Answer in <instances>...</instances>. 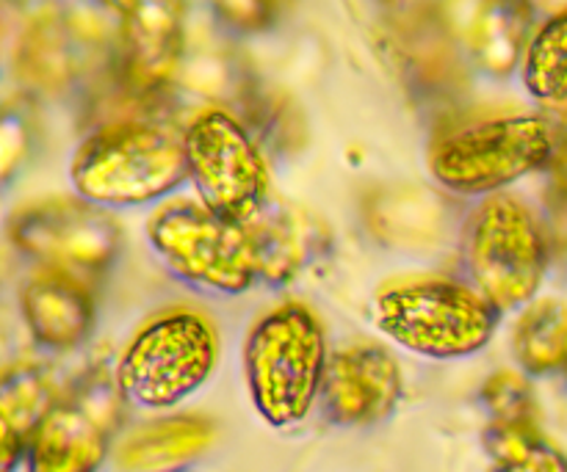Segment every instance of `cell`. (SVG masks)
Masks as SVG:
<instances>
[{
	"label": "cell",
	"mask_w": 567,
	"mask_h": 472,
	"mask_svg": "<svg viewBox=\"0 0 567 472\" xmlns=\"http://www.w3.org/2000/svg\"><path fill=\"white\" fill-rule=\"evenodd\" d=\"M188 177L183 138L150 122H114L75 149L70 180L97 208H131L175 191Z\"/></svg>",
	"instance_id": "1"
},
{
	"label": "cell",
	"mask_w": 567,
	"mask_h": 472,
	"mask_svg": "<svg viewBox=\"0 0 567 472\" xmlns=\"http://www.w3.org/2000/svg\"><path fill=\"white\" fill-rule=\"evenodd\" d=\"M249 398L275 429L308 418L327 374V343L319 318L302 304H282L252 326L244 346Z\"/></svg>",
	"instance_id": "2"
},
{
	"label": "cell",
	"mask_w": 567,
	"mask_h": 472,
	"mask_svg": "<svg viewBox=\"0 0 567 472\" xmlns=\"http://www.w3.org/2000/svg\"><path fill=\"white\" fill-rule=\"evenodd\" d=\"M374 321L408 352L430 359H463L491 343L498 310L463 282L415 280L377 293Z\"/></svg>",
	"instance_id": "3"
},
{
	"label": "cell",
	"mask_w": 567,
	"mask_h": 472,
	"mask_svg": "<svg viewBox=\"0 0 567 472\" xmlns=\"http://www.w3.org/2000/svg\"><path fill=\"white\" fill-rule=\"evenodd\" d=\"M219 354L208 318L188 310L158 315L127 343L116 368V390L144 409H169L208 381Z\"/></svg>",
	"instance_id": "4"
},
{
	"label": "cell",
	"mask_w": 567,
	"mask_h": 472,
	"mask_svg": "<svg viewBox=\"0 0 567 472\" xmlns=\"http://www.w3.org/2000/svg\"><path fill=\"white\" fill-rule=\"evenodd\" d=\"M554 127L543 116H502L443 136L430 153V171L454 193H493L551 166Z\"/></svg>",
	"instance_id": "5"
},
{
	"label": "cell",
	"mask_w": 567,
	"mask_h": 472,
	"mask_svg": "<svg viewBox=\"0 0 567 472\" xmlns=\"http://www.w3.org/2000/svg\"><path fill=\"white\" fill-rule=\"evenodd\" d=\"M147 235L166 269L188 285L236 296L258 282L247 227L205 204H169L150 219Z\"/></svg>",
	"instance_id": "6"
},
{
	"label": "cell",
	"mask_w": 567,
	"mask_h": 472,
	"mask_svg": "<svg viewBox=\"0 0 567 472\" xmlns=\"http://www.w3.org/2000/svg\"><path fill=\"white\" fill-rule=\"evenodd\" d=\"M468 269L474 285L498 313L535 298L546 274V238L532 210L513 197H493L468 227Z\"/></svg>",
	"instance_id": "7"
},
{
	"label": "cell",
	"mask_w": 567,
	"mask_h": 472,
	"mask_svg": "<svg viewBox=\"0 0 567 472\" xmlns=\"http://www.w3.org/2000/svg\"><path fill=\"white\" fill-rule=\"evenodd\" d=\"M188 177L210 213L247 224L269 202L264 155L244 125L225 111H205L183 133Z\"/></svg>",
	"instance_id": "8"
},
{
	"label": "cell",
	"mask_w": 567,
	"mask_h": 472,
	"mask_svg": "<svg viewBox=\"0 0 567 472\" xmlns=\"http://www.w3.org/2000/svg\"><path fill=\"white\" fill-rule=\"evenodd\" d=\"M116 392L89 381L70 396L50 401L28 434L25 470L97 472L103 468L116 423Z\"/></svg>",
	"instance_id": "9"
},
{
	"label": "cell",
	"mask_w": 567,
	"mask_h": 472,
	"mask_svg": "<svg viewBox=\"0 0 567 472\" xmlns=\"http://www.w3.org/2000/svg\"><path fill=\"white\" fill-rule=\"evenodd\" d=\"M20 252L44 269L92 271L114 260L120 230L103 208L89 202L55 199L25 208L14 216L9 230Z\"/></svg>",
	"instance_id": "10"
},
{
	"label": "cell",
	"mask_w": 567,
	"mask_h": 472,
	"mask_svg": "<svg viewBox=\"0 0 567 472\" xmlns=\"http://www.w3.org/2000/svg\"><path fill=\"white\" fill-rule=\"evenodd\" d=\"M402 398V370L382 346H352L327 363L321 403L336 426L363 429L391 418Z\"/></svg>",
	"instance_id": "11"
},
{
	"label": "cell",
	"mask_w": 567,
	"mask_h": 472,
	"mask_svg": "<svg viewBox=\"0 0 567 472\" xmlns=\"http://www.w3.org/2000/svg\"><path fill=\"white\" fill-rule=\"evenodd\" d=\"M120 14L127 72L158 88L177 72L186 48V0H100Z\"/></svg>",
	"instance_id": "12"
},
{
	"label": "cell",
	"mask_w": 567,
	"mask_h": 472,
	"mask_svg": "<svg viewBox=\"0 0 567 472\" xmlns=\"http://www.w3.org/2000/svg\"><path fill=\"white\" fill-rule=\"evenodd\" d=\"M22 318L33 340L53 352L81 346L92 332L94 302L75 274L42 269L22 287Z\"/></svg>",
	"instance_id": "13"
},
{
	"label": "cell",
	"mask_w": 567,
	"mask_h": 472,
	"mask_svg": "<svg viewBox=\"0 0 567 472\" xmlns=\"http://www.w3.org/2000/svg\"><path fill=\"white\" fill-rule=\"evenodd\" d=\"M214 440V429L199 418H166L138 429L120 451L125 472H175L186 468Z\"/></svg>",
	"instance_id": "14"
},
{
	"label": "cell",
	"mask_w": 567,
	"mask_h": 472,
	"mask_svg": "<svg viewBox=\"0 0 567 472\" xmlns=\"http://www.w3.org/2000/svg\"><path fill=\"white\" fill-rule=\"evenodd\" d=\"M244 227L252 243L258 280L266 285H286L305 269L310 258V232L291 210L271 208L266 202V208Z\"/></svg>",
	"instance_id": "15"
},
{
	"label": "cell",
	"mask_w": 567,
	"mask_h": 472,
	"mask_svg": "<svg viewBox=\"0 0 567 472\" xmlns=\"http://www.w3.org/2000/svg\"><path fill=\"white\" fill-rule=\"evenodd\" d=\"M532 42V0H482L474 22V55L491 75L504 77L524 64Z\"/></svg>",
	"instance_id": "16"
},
{
	"label": "cell",
	"mask_w": 567,
	"mask_h": 472,
	"mask_svg": "<svg viewBox=\"0 0 567 472\" xmlns=\"http://www.w3.org/2000/svg\"><path fill=\"white\" fill-rule=\"evenodd\" d=\"M42 396L44 385L37 370L17 368L0 376V472L25 464L28 434L50 407Z\"/></svg>",
	"instance_id": "17"
},
{
	"label": "cell",
	"mask_w": 567,
	"mask_h": 472,
	"mask_svg": "<svg viewBox=\"0 0 567 472\" xmlns=\"http://www.w3.org/2000/svg\"><path fill=\"white\" fill-rule=\"evenodd\" d=\"M515 359L532 376H546L567 365V304L543 298L529 304L515 326Z\"/></svg>",
	"instance_id": "18"
},
{
	"label": "cell",
	"mask_w": 567,
	"mask_h": 472,
	"mask_svg": "<svg viewBox=\"0 0 567 472\" xmlns=\"http://www.w3.org/2000/svg\"><path fill=\"white\" fill-rule=\"evenodd\" d=\"M524 86L532 97L554 108L567 99V9L532 36L524 55Z\"/></svg>",
	"instance_id": "19"
},
{
	"label": "cell",
	"mask_w": 567,
	"mask_h": 472,
	"mask_svg": "<svg viewBox=\"0 0 567 472\" xmlns=\"http://www.w3.org/2000/svg\"><path fill=\"white\" fill-rule=\"evenodd\" d=\"M491 472H567V459L537 434L535 423H491L485 431Z\"/></svg>",
	"instance_id": "20"
},
{
	"label": "cell",
	"mask_w": 567,
	"mask_h": 472,
	"mask_svg": "<svg viewBox=\"0 0 567 472\" xmlns=\"http://www.w3.org/2000/svg\"><path fill=\"white\" fill-rule=\"evenodd\" d=\"M487 409L493 415V423H535V401L532 390L520 376L496 374L482 390Z\"/></svg>",
	"instance_id": "21"
},
{
	"label": "cell",
	"mask_w": 567,
	"mask_h": 472,
	"mask_svg": "<svg viewBox=\"0 0 567 472\" xmlns=\"http://www.w3.org/2000/svg\"><path fill=\"white\" fill-rule=\"evenodd\" d=\"M216 14L241 31H260L277 14L280 0H208Z\"/></svg>",
	"instance_id": "22"
},
{
	"label": "cell",
	"mask_w": 567,
	"mask_h": 472,
	"mask_svg": "<svg viewBox=\"0 0 567 472\" xmlns=\"http://www.w3.org/2000/svg\"><path fill=\"white\" fill-rule=\"evenodd\" d=\"M551 169H554V180H557L559 191L567 193V136L563 141H557V153H554Z\"/></svg>",
	"instance_id": "23"
},
{
	"label": "cell",
	"mask_w": 567,
	"mask_h": 472,
	"mask_svg": "<svg viewBox=\"0 0 567 472\" xmlns=\"http://www.w3.org/2000/svg\"><path fill=\"white\" fill-rule=\"evenodd\" d=\"M557 111H559V116H563V119H565V125H567V99H565L563 105H557Z\"/></svg>",
	"instance_id": "24"
},
{
	"label": "cell",
	"mask_w": 567,
	"mask_h": 472,
	"mask_svg": "<svg viewBox=\"0 0 567 472\" xmlns=\"http://www.w3.org/2000/svg\"><path fill=\"white\" fill-rule=\"evenodd\" d=\"M565 370H567V365H565Z\"/></svg>",
	"instance_id": "25"
}]
</instances>
